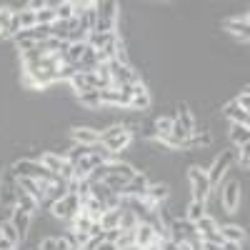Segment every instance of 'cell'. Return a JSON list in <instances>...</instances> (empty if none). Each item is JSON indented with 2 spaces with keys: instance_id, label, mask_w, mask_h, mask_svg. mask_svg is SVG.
I'll return each instance as SVG.
<instances>
[{
  "instance_id": "1",
  "label": "cell",
  "mask_w": 250,
  "mask_h": 250,
  "mask_svg": "<svg viewBox=\"0 0 250 250\" xmlns=\"http://www.w3.org/2000/svg\"><path fill=\"white\" fill-rule=\"evenodd\" d=\"M13 173L18 175V178H33V180H55V173H50L48 168L40 160H35V158H20V160H15L13 165Z\"/></svg>"
},
{
  "instance_id": "2",
  "label": "cell",
  "mask_w": 250,
  "mask_h": 250,
  "mask_svg": "<svg viewBox=\"0 0 250 250\" xmlns=\"http://www.w3.org/2000/svg\"><path fill=\"white\" fill-rule=\"evenodd\" d=\"M188 180H190L193 200L205 203V198L213 193V185H210V180H208V173H205L203 168H195V165H190V168H188Z\"/></svg>"
},
{
  "instance_id": "3",
  "label": "cell",
  "mask_w": 250,
  "mask_h": 250,
  "mask_svg": "<svg viewBox=\"0 0 250 250\" xmlns=\"http://www.w3.org/2000/svg\"><path fill=\"white\" fill-rule=\"evenodd\" d=\"M235 150H223L213 163H210V170H205L208 173V180H210V185H218L225 175H228V170L233 168V163H235Z\"/></svg>"
},
{
  "instance_id": "4",
  "label": "cell",
  "mask_w": 250,
  "mask_h": 250,
  "mask_svg": "<svg viewBox=\"0 0 250 250\" xmlns=\"http://www.w3.org/2000/svg\"><path fill=\"white\" fill-rule=\"evenodd\" d=\"M240 200H243L240 180H228V183L220 188V203H223V208H225L230 215H235L238 208H240Z\"/></svg>"
},
{
  "instance_id": "5",
  "label": "cell",
  "mask_w": 250,
  "mask_h": 250,
  "mask_svg": "<svg viewBox=\"0 0 250 250\" xmlns=\"http://www.w3.org/2000/svg\"><path fill=\"white\" fill-rule=\"evenodd\" d=\"M15 193H18V175L13 173V168H5L0 173V205L15 208Z\"/></svg>"
},
{
  "instance_id": "6",
  "label": "cell",
  "mask_w": 250,
  "mask_h": 250,
  "mask_svg": "<svg viewBox=\"0 0 250 250\" xmlns=\"http://www.w3.org/2000/svg\"><path fill=\"white\" fill-rule=\"evenodd\" d=\"M70 140L78 145H95V143H100V130L90 128V125H75L70 130Z\"/></svg>"
},
{
  "instance_id": "7",
  "label": "cell",
  "mask_w": 250,
  "mask_h": 250,
  "mask_svg": "<svg viewBox=\"0 0 250 250\" xmlns=\"http://www.w3.org/2000/svg\"><path fill=\"white\" fill-rule=\"evenodd\" d=\"M148 175L145 173H135V178L133 180H128V185L123 188V193L120 195H125V198H145V190H148Z\"/></svg>"
},
{
  "instance_id": "8",
  "label": "cell",
  "mask_w": 250,
  "mask_h": 250,
  "mask_svg": "<svg viewBox=\"0 0 250 250\" xmlns=\"http://www.w3.org/2000/svg\"><path fill=\"white\" fill-rule=\"evenodd\" d=\"M10 223H13V228H15L18 235H20V243L28 240V235H30V215H28V213H23V210H18V208H13V213H10Z\"/></svg>"
},
{
  "instance_id": "9",
  "label": "cell",
  "mask_w": 250,
  "mask_h": 250,
  "mask_svg": "<svg viewBox=\"0 0 250 250\" xmlns=\"http://www.w3.org/2000/svg\"><path fill=\"white\" fill-rule=\"evenodd\" d=\"M145 198H148L153 205H160L170 198V185L168 183H148V190H145Z\"/></svg>"
},
{
  "instance_id": "10",
  "label": "cell",
  "mask_w": 250,
  "mask_h": 250,
  "mask_svg": "<svg viewBox=\"0 0 250 250\" xmlns=\"http://www.w3.org/2000/svg\"><path fill=\"white\" fill-rule=\"evenodd\" d=\"M220 113H223L228 120H230V123H238V125H248V123H250V113H248V110H243L235 100H230L228 105H223V110H220Z\"/></svg>"
},
{
  "instance_id": "11",
  "label": "cell",
  "mask_w": 250,
  "mask_h": 250,
  "mask_svg": "<svg viewBox=\"0 0 250 250\" xmlns=\"http://www.w3.org/2000/svg\"><path fill=\"white\" fill-rule=\"evenodd\" d=\"M118 10L120 3H115V0H95V13L100 20H118Z\"/></svg>"
},
{
  "instance_id": "12",
  "label": "cell",
  "mask_w": 250,
  "mask_h": 250,
  "mask_svg": "<svg viewBox=\"0 0 250 250\" xmlns=\"http://www.w3.org/2000/svg\"><path fill=\"white\" fill-rule=\"evenodd\" d=\"M218 230H220L223 240H225V243H230V245H243V243H245V230H243L240 225H233V223H228V225L218 228Z\"/></svg>"
},
{
  "instance_id": "13",
  "label": "cell",
  "mask_w": 250,
  "mask_h": 250,
  "mask_svg": "<svg viewBox=\"0 0 250 250\" xmlns=\"http://www.w3.org/2000/svg\"><path fill=\"white\" fill-rule=\"evenodd\" d=\"M15 208H18V210H23V213H28V215H33L38 210V200L30 193H25L23 188H18V193H15Z\"/></svg>"
},
{
  "instance_id": "14",
  "label": "cell",
  "mask_w": 250,
  "mask_h": 250,
  "mask_svg": "<svg viewBox=\"0 0 250 250\" xmlns=\"http://www.w3.org/2000/svg\"><path fill=\"white\" fill-rule=\"evenodd\" d=\"M228 33H233V35H240L243 40H248L250 35V25H248V13H243V18H235V20H225V25H223Z\"/></svg>"
},
{
  "instance_id": "15",
  "label": "cell",
  "mask_w": 250,
  "mask_h": 250,
  "mask_svg": "<svg viewBox=\"0 0 250 250\" xmlns=\"http://www.w3.org/2000/svg\"><path fill=\"white\" fill-rule=\"evenodd\" d=\"M130 143H133V135L130 133H123V135H118V138H110V140H105V143H103V145H105V148L118 158L120 153H125V150H128L130 148Z\"/></svg>"
},
{
  "instance_id": "16",
  "label": "cell",
  "mask_w": 250,
  "mask_h": 250,
  "mask_svg": "<svg viewBox=\"0 0 250 250\" xmlns=\"http://www.w3.org/2000/svg\"><path fill=\"white\" fill-rule=\"evenodd\" d=\"M155 238H158V235L153 233V228H150L148 223H138V228H135V245H138V248H148Z\"/></svg>"
},
{
  "instance_id": "17",
  "label": "cell",
  "mask_w": 250,
  "mask_h": 250,
  "mask_svg": "<svg viewBox=\"0 0 250 250\" xmlns=\"http://www.w3.org/2000/svg\"><path fill=\"white\" fill-rule=\"evenodd\" d=\"M78 103H80L85 110H100V108H103L100 90H93V88H90V90H85V93H80V95H78Z\"/></svg>"
},
{
  "instance_id": "18",
  "label": "cell",
  "mask_w": 250,
  "mask_h": 250,
  "mask_svg": "<svg viewBox=\"0 0 250 250\" xmlns=\"http://www.w3.org/2000/svg\"><path fill=\"white\" fill-rule=\"evenodd\" d=\"M110 173H113V175H120V178H125V180H133V178H135V173H138V168H135L133 163L113 160V163H110Z\"/></svg>"
},
{
  "instance_id": "19",
  "label": "cell",
  "mask_w": 250,
  "mask_h": 250,
  "mask_svg": "<svg viewBox=\"0 0 250 250\" xmlns=\"http://www.w3.org/2000/svg\"><path fill=\"white\" fill-rule=\"evenodd\" d=\"M250 140V130L248 125H238V123H230V143L238 145V148H243V145H248Z\"/></svg>"
},
{
  "instance_id": "20",
  "label": "cell",
  "mask_w": 250,
  "mask_h": 250,
  "mask_svg": "<svg viewBox=\"0 0 250 250\" xmlns=\"http://www.w3.org/2000/svg\"><path fill=\"white\" fill-rule=\"evenodd\" d=\"M193 225H195L198 238H205L208 233H215L218 228H220V225H218V220H215V218H210V215H203V218H200L198 223H193Z\"/></svg>"
},
{
  "instance_id": "21",
  "label": "cell",
  "mask_w": 250,
  "mask_h": 250,
  "mask_svg": "<svg viewBox=\"0 0 250 250\" xmlns=\"http://www.w3.org/2000/svg\"><path fill=\"white\" fill-rule=\"evenodd\" d=\"M40 163L45 165V168L50 170V173H60V168H62V163H65V158H60L58 153H50V150H45L43 155H40Z\"/></svg>"
},
{
  "instance_id": "22",
  "label": "cell",
  "mask_w": 250,
  "mask_h": 250,
  "mask_svg": "<svg viewBox=\"0 0 250 250\" xmlns=\"http://www.w3.org/2000/svg\"><path fill=\"white\" fill-rule=\"evenodd\" d=\"M203 215H208V213H205V203H200V200H190V203H188V208H185V220L198 223Z\"/></svg>"
},
{
  "instance_id": "23",
  "label": "cell",
  "mask_w": 250,
  "mask_h": 250,
  "mask_svg": "<svg viewBox=\"0 0 250 250\" xmlns=\"http://www.w3.org/2000/svg\"><path fill=\"white\" fill-rule=\"evenodd\" d=\"M120 208H115V210H105L103 213V218L98 220L103 225V230H113V228H120Z\"/></svg>"
},
{
  "instance_id": "24",
  "label": "cell",
  "mask_w": 250,
  "mask_h": 250,
  "mask_svg": "<svg viewBox=\"0 0 250 250\" xmlns=\"http://www.w3.org/2000/svg\"><path fill=\"white\" fill-rule=\"evenodd\" d=\"M75 165V180H88L90 178V173H93V168H95V165L90 163V158H80L78 163H73Z\"/></svg>"
},
{
  "instance_id": "25",
  "label": "cell",
  "mask_w": 250,
  "mask_h": 250,
  "mask_svg": "<svg viewBox=\"0 0 250 250\" xmlns=\"http://www.w3.org/2000/svg\"><path fill=\"white\" fill-rule=\"evenodd\" d=\"M68 225H70V230H78V233H88V230H90V225H93V220H90L85 213H80V215L70 218V220H68Z\"/></svg>"
},
{
  "instance_id": "26",
  "label": "cell",
  "mask_w": 250,
  "mask_h": 250,
  "mask_svg": "<svg viewBox=\"0 0 250 250\" xmlns=\"http://www.w3.org/2000/svg\"><path fill=\"white\" fill-rule=\"evenodd\" d=\"M173 120H175V118H165V115H160V118L155 120V133H158V140H163L165 135H170V130H173Z\"/></svg>"
},
{
  "instance_id": "27",
  "label": "cell",
  "mask_w": 250,
  "mask_h": 250,
  "mask_svg": "<svg viewBox=\"0 0 250 250\" xmlns=\"http://www.w3.org/2000/svg\"><path fill=\"white\" fill-rule=\"evenodd\" d=\"M50 28H53L50 35H53L55 40H60V43H65V40L70 38V25H68V23H62V20H55Z\"/></svg>"
},
{
  "instance_id": "28",
  "label": "cell",
  "mask_w": 250,
  "mask_h": 250,
  "mask_svg": "<svg viewBox=\"0 0 250 250\" xmlns=\"http://www.w3.org/2000/svg\"><path fill=\"white\" fill-rule=\"evenodd\" d=\"M68 83H70V90H75L78 95H80V93H85V90H90L85 73H75V75H73V78H70Z\"/></svg>"
},
{
  "instance_id": "29",
  "label": "cell",
  "mask_w": 250,
  "mask_h": 250,
  "mask_svg": "<svg viewBox=\"0 0 250 250\" xmlns=\"http://www.w3.org/2000/svg\"><path fill=\"white\" fill-rule=\"evenodd\" d=\"M110 195H113V193L108 190L105 183H90V198H95V200H100V203H105Z\"/></svg>"
},
{
  "instance_id": "30",
  "label": "cell",
  "mask_w": 250,
  "mask_h": 250,
  "mask_svg": "<svg viewBox=\"0 0 250 250\" xmlns=\"http://www.w3.org/2000/svg\"><path fill=\"white\" fill-rule=\"evenodd\" d=\"M103 183H105V185H108V190H110V193H115V195H120V193H123V188L128 185V180H125V178L113 175V173H110L105 180H103Z\"/></svg>"
},
{
  "instance_id": "31",
  "label": "cell",
  "mask_w": 250,
  "mask_h": 250,
  "mask_svg": "<svg viewBox=\"0 0 250 250\" xmlns=\"http://www.w3.org/2000/svg\"><path fill=\"white\" fill-rule=\"evenodd\" d=\"M55 18L62 20V23H68L73 18V0H60V5L55 8Z\"/></svg>"
},
{
  "instance_id": "32",
  "label": "cell",
  "mask_w": 250,
  "mask_h": 250,
  "mask_svg": "<svg viewBox=\"0 0 250 250\" xmlns=\"http://www.w3.org/2000/svg\"><path fill=\"white\" fill-rule=\"evenodd\" d=\"M18 18H20V30H30V28L38 25V18H35V13L30 8H25L23 13H18Z\"/></svg>"
},
{
  "instance_id": "33",
  "label": "cell",
  "mask_w": 250,
  "mask_h": 250,
  "mask_svg": "<svg viewBox=\"0 0 250 250\" xmlns=\"http://www.w3.org/2000/svg\"><path fill=\"white\" fill-rule=\"evenodd\" d=\"M0 233H3V238H5V240H10L13 245H18V243H20V235H18V230L13 228V223H10V220L0 223Z\"/></svg>"
},
{
  "instance_id": "34",
  "label": "cell",
  "mask_w": 250,
  "mask_h": 250,
  "mask_svg": "<svg viewBox=\"0 0 250 250\" xmlns=\"http://www.w3.org/2000/svg\"><path fill=\"white\" fill-rule=\"evenodd\" d=\"M138 223H140V220H138L130 210H123V213H120V228H123V230H135Z\"/></svg>"
},
{
  "instance_id": "35",
  "label": "cell",
  "mask_w": 250,
  "mask_h": 250,
  "mask_svg": "<svg viewBox=\"0 0 250 250\" xmlns=\"http://www.w3.org/2000/svg\"><path fill=\"white\" fill-rule=\"evenodd\" d=\"M35 18H38V25H53L55 23V13L50 10V8H43V10H38L35 13Z\"/></svg>"
},
{
  "instance_id": "36",
  "label": "cell",
  "mask_w": 250,
  "mask_h": 250,
  "mask_svg": "<svg viewBox=\"0 0 250 250\" xmlns=\"http://www.w3.org/2000/svg\"><path fill=\"white\" fill-rule=\"evenodd\" d=\"M115 245H118V250L120 248H128V245H135V230H123Z\"/></svg>"
},
{
  "instance_id": "37",
  "label": "cell",
  "mask_w": 250,
  "mask_h": 250,
  "mask_svg": "<svg viewBox=\"0 0 250 250\" xmlns=\"http://www.w3.org/2000/svg\"><path fill=\"white\" fill-rule=\"evenodd\" d=\"M58 175H60L62 180H65V183H68V180H73V175H75V165H73L70 160H65V163H62V168H60V173H58Z\"/></svg>"
},
{
  "instance_id": "38",
  "label": "cell",
  "mask_w": 250,
  "mask_h": 250,
  "mask_svg": "<svg viewBox=\"0 0 250 250\" xmlns=\"http://www.w3.org/2000/svg\"><path fill=\"white\" fill-rule=\"evenodd\" d=\"M10 18H13V10L10 8H0V35H3V30L8 28Z\"/></svg>"
},
{
  "instance_id": "39",
  "label": "cell",
  "mask_w": 250,
  "mask_h": 250,
  "mask_svg": "<svg viewBox=\"0 0 250 250\" xmlns=\"http://www.w3.org/2000/svg\"><path fill=\"white\" fill-rule=\"evenodd\" d=\"M238 153H240V165H243V170H248V168H250V145H243Z\"/></svg>"
},
{
  "instance_id": "40",
  "label": "cell",
  "mask_w": 250,
  "mask_h": 250,
  "mask_svg": "<svg viewBox=\"0 0 250 250\" xmlns=\"http://www.w3.org/2000/svg\"><path fill=\"white\" fill-rule=\"evenodd\" d=\"M235 103H238V105H240L243 110H248V108H250V93H248V88H243V90H240V95L235 98Z\"/></svg>"
},
{
  "instance_id": "41",
  "label": "cell",
  "mask_w": 250,
  "mask_h": 250,
  "mask_svg": "<svg viewBox=\"0 0 250 250\" xmlns=\"http://www.w3.org/2000/svg\"><path fill=\"white\" fill-rule=\"evenodd\" d=\"M78 195L90 198V180H78Z\"/></svg>"
},
{
  "instance_id": "42",
  "label": "cell",
  "mask_w": 250,
  "mask_h": 250,
  "mask_svg": "<svg viewBox=\"0 0 250 250\" xmlns=\"http://www.w3.org/2000/svg\"><path fill=\"white\" fill-rule=\"evenodd\" d=\"M88 235H90V238H105V230H103L100 223H93L90 230H88Z\"/></svg>"
},
{
  "instance_id": "43",
  "label": "cell",
  "mask_w": 250,
  "mask_h": 250,
  "mask_svg": "<svg viewBox=\"0 0 250 250\" xmlns=\"http://www.w3.org/2000/svg\"><path fill=\"white\" fill-rule=\"evenodd\" d=\"M120 233H123V228H113V230H105V240H108V243H118Z\"/></svg>"
},
{
  "instance_id": "44",
  "label": "cell",
  "mask_w": 250,
  "mask_h": 250,
  "mask_svg": "<svg viewBox=\"0 0 250 250\" xmlns=\"http://www.w3.org/2000/svg\"><path fill=\"white\" fill-rule=\"evenodd\" d=\"M55 250H70V243L60 235V238H55Z\"/></svg>"
},
{
  "instance_id": "45",
  "label": "cell",
  "mask_w": 250,
  "mask_h": 250,
  "mask_svg": "<svg viewBox=\"0 0 250 250\" xmlns=\"http://www.w3.org/2000/svg\"><path fill=\"white\" fill-rule=\"evenodd\" d=\"M160 250H178V243H173L170 238H165V240L160 243Z\"/></svg>"
},
{
  "instance_id": "46",
  "label": "cell",
  "mask_w": 250,
  "mask_h": 250,
  "mask_svg": "<svg viewBox=\"0 0 250 250\" xmlns=\"http://www.w3.org/2000/svg\"><path fill=\"white\" fill-rule=\"evenodd\" d=\"M95 250H118V245H115V243H108V240H103Z\"/></svg>"
},
{
  "instance_id": "47",
  "label": "cell",
  "mask_w": 250,
  "mask_h": 250,
  "mask_svg": "<svg viewBox=\"0 0 250 250\" xmlns=\"http://www.w3.org/2000/svg\"><path fill=\"white\" fill-rule=\"evenodd\" d=\"M120 250H140L138 245H128V248H120Z\"/></svg>"
},
{
  "instance_id": "48",
  "label": "cell",
  "mask_w": 250,
  "mask_h": 250,
  "mask_svg": "<svg viewBox=\"0 0 250 250\" xmlns=\"http://www.w3.org/2000/svg\"><path fill=\"white\" fill-rule=\"evenodd\" d=\"M70 250H80V248H70Z\"/></svg>"
},
{
  "instance_id": "49",
  "label": "cell",
  "mask_w": 250,
  "mask_h": 250,
  "mask_svg": "<svg viewBox=\"0 0 250 250\" xmlns=\"http://www.w3.org/2000/svg\"><path fill=\"white\" fill-rule=\"evenodd\" d=\"M0 238H3V233H0Z\"/></svg>"
}]
</instances>
